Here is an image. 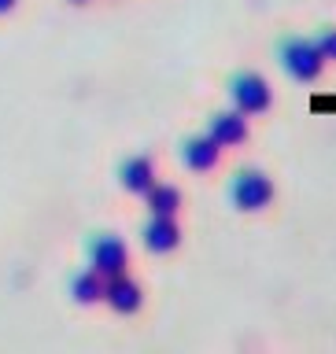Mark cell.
Segmentation results:
<instances>
[{
	"label": "cell",
	"instance_id": "8992f818",
	"mask_svg": "<svg viewBox=\"0 0 336 354\" xmlns=\"http://www.w3.org/2000/svg\"><path fill=\"white\" fill-rule=\"evenodd\" d=\"M174 203H177V192H174V188H155V192H152V210H155V214H170V210H174Z\"/></svg>",
	"mask_w": 336,
	"mask_h": 354
},
{
	"label": "cell",
	"instance_id": "3957f363",
	"mask_svg": "<svg viewBox=\"0 0 336 354\" xmlns=\"http://www.w3.org/2000/svg\"><path fill=\"white\" fill-rule=\"evenodd\" d=\"M122 185H126L130 192H144V188H152V162L148 159L126 162V170H122Z\"/></svg>",
	"mask_w": 336,
	"mask_h": 354
},
{
	"label": "cell",
	"instance_id": "ba28073f",
	"mask_svg": "<svg viewBox=\"0 0 336 354\" xmlns=\"http://www.w3.org/2000/svg\"><path fill=\"white\" fill-rule=\"evenodd\" d=\"M15 4H19V0H0V15H8V11L15 8Z\"/></svg>",
	"mask_w": 336,
	"mask_h": 354
},
{
	"label": "cell",
	"instance_id": "9c48e42d",
	"mask_svg": "<svg viewBox=\"0 0 336 354\" xmlns=\"http://www.w3.org/2000/svg\"><path fill=\"white\" fill-rule=\"evenodd\" d=\"M74 4H89V0H74Z\"/></svg>",
	"mask_w": 336,
	"mask_h": 354
},
{
	"label": "cell",
	"instance_id": "6da1fadb",
	"mask_svg": "<svg viewBox=\"0 0 336 354\" xmlns=\"http://www.w3.org/2000/svg\"><path fill=\"white\" fill-rule=\"evenodd\" d=\"M93 270L104 277H118V273H126V248L115 240V236H104V240H96L93 243Z\"/></svg>",
	"mask_w": 336,
	"mask_h": 354
},
{
	"label": "cell",
	"instance_id": "5b68a950",
	"mask_svg": "<svg viewBox=\"0 0 336 354\" xmlns=\"http://www.w3.org/2000/svg\"><path fill=\"white\" fill-rule=\"evenodd\" d=\"M174 240H177L174 225L159 214V221H152V225H148V248L152 251H166V248H174Z\"/></svg>",
	"mask_w": 336,
	"mask_h": 354
},
{
	"label": "cell",
	"instance_id": "52a82bcc",
	"mask_svg": "<svg viewBox=\"0 0 336 354\" xmlns=\"http://www.w3.org/2000/svg\"><path fill=\"white\" fill-rule=\"evenodd\" d=\"M240 199H244V203L266 199V185H263V181H244V185H240Z\"/></svg>",
	"mask_w": 336,
	"mask_h": 354
},
{
	"label": "cell",
	"instance_id": "277c9868",
	"mask_svg": "<svg viewBox=\"0 0 336 354\" xmlns=\"http://www.w3.org/2000/svg\"><path fill=\"white\" fill-rule=\"evenodd\" d=\"M71 288H74L78 303H96V299L104 295V284H100V273H96V270H85V273H78Z\"/></svg>",
	"mask_w": 336,
	"mask_h": 354
},
{
	"label": "cell",
	"instance_id": "7a4b0ae2",
	"mask_svg": "<svg viewBox=\"0 0 336 354\" xmlns=\"http://www.w3.org/2000/svg\"><path fill=\"white\" fill-rule=\"evenodd\" d=\"M104 299L111 306L118 310V314H133V310L141 306V288L133 284V281H126V277H107V284H104Z\"/></svg>",
	"mask_w": 336,
	"mask_h": 354
}]
</instances>
